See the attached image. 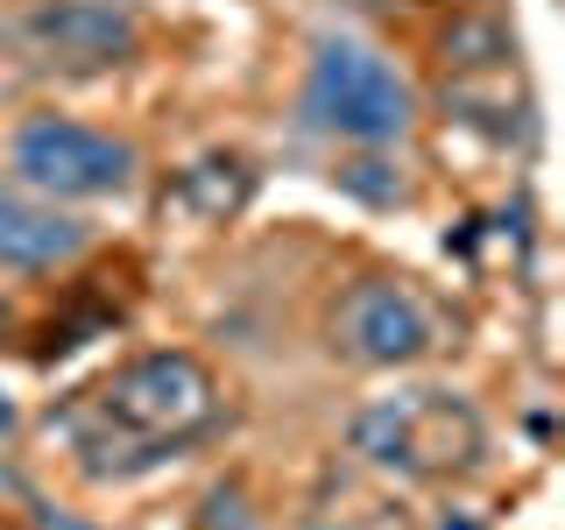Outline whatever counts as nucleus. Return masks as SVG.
Listing matches in <instances>:
<instances>
[{
  "label": "nucleus",
  "mask_w": 565,
  "mask_h": 530,
  "mask_svg": "<svg viewBox=\"0 0 565 530\" xmlns=\"http://www.w3.org/2000/svg\"><path fill=\"white\" fill-rule=\"evenodd\" d=\"M305 114H311V128H326L340 141H367V149H382V141L411 135L417 99H411V78H403L382 50L332 35V43H318V57H311Z\"/></svg>",
  "instance_id": "nucleus-3"
},
{
  "label": "nucleus",
  "mask_w": 565,
  "mask_h": 530,
  "mask_svg": "<svg viewBox=\"0 0 565 530\" xmlns=\"http://www.w3.org/2000/svg\"><path fill=\"white\" fill-rule=\"evenodd\" d=\"M22 50L50 71H120L141 57V22L114 0H35L22 14Z\"/></svg>",
  "instance_id": "nucleus-6"
},
{
  "label": "nucleus",
  "mask_w": 565,
  "mask_h": 530,
  "mask_svg": "<svg viewBox=\"0 0 565 530\" xmlns=\"http://www.w3.org/2000/svg\"><path fill=\"white\" fill-rule=\"evenodd\" d=\"M247 199H255V163L241 149H212V156H199V163H184L170 177L163 212H177L191 226H226V220H241Z\"/></svg>",
  "instance_id": "nucleus-8"
},
{
  "label": "nucleus",
  "mask_w": 565,
  "mask_h": 530,
  "mask_svg": "<svg viewBox=\"0 0 565 530\" xmlns=\"http://www.w3.org/2000/svg\"><path fill=\"white\" fill-rule=\"evenodd\" d=\"M14 170L43 199H120L135 184L141 156H135V141H120L106 128H85V120H64V114H35L14 135Z\"/></svg>",
  "instance_id": "nucleus-5"
},
{
  "label": "nucleus",
  "mask_w": 565,
  "mask_h": 530,
  "mask_svg": "<svg viewBox=\"0 0 565 530\" xmlns=\"http://www.w3.org/2000/svg\"><path fill=\"white\" fill-rule=\"evenodd\" d=\"M347 446L396 481H467L488 459V417L452 389H396L353 411Z\"/></svg>",
  "instance_id": "nucleus-2"
},
{
  "label": "nucleus",
  "mask_w": 565,
  "mask_h": 530,
  "mask_svg": "<svg viewBox=\"0 0 565 530\" xmlns=\"http://www.w3.org/2000/svg\"><path fill=\"white\" fill-rule=\"evenodd\" d=\"M326 340L353 368H411V361L446 347V326H438L431 297L411 290L403 276H361L332 297Z\"/></svg>",
  "instance_id": "nucleus-4"
},
{
  "label": "nucleus",
  "mask_w": 565,
  "mask_h": 530,
  "mask_svg": "<svg viewBox=\"0 0 565 530\" xmlns=\"http://www.w3.org/2000/svg\"><path fill=\"white\" fill-rule=\"evenodd\" d=\"M220 411H226V396H220V375H212L205 353L156 347V353L120 361L93 389H78L50 417V432L64 438L71 467L85 481H135V474H156L177 453H191L220 424Z\"/></svg>",
  "instance_id": "nucleus-1"
},
{
  "label": "nucleus",
  "mask_w": 565,
  "mask_h": 530,
  "mask_svg": "<svg viewBox=\"0 0 565 530\" xmlns=\"http://www.w3.org/2000/svg\"><path fill=\"white\" fill-rule=\"evenodd\" d=\"M85 241H93L85 220L22 199V191H0V269H57V262L85 255Z\"/></svg>",
  "instance_id": "nucleus-7"
}]
</instances>
